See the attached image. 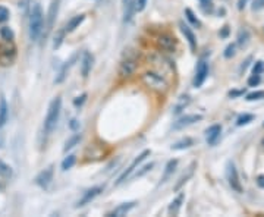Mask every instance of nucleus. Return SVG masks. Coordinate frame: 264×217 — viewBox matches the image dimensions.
I'll return each instance as SVG.
<instances>
[{
  "label": "nucleus",
  "mask_w": 264,
  "mask_h": 217,
  "mask_svg": "<svg viewBox=\"0 0 264 217\" xmlns=\"http://www.w3.org/2000/svg\"><path fill=\"white\" fill-rule=\"evenodd\" d=\"M27 15H28V36L33 41H37L44 34V27H46L44 12L38 3H31Z\"/></svg>",
  "instance_id": "nucleus-1"
},
{
  "label": "nucleus",
  "mask_w": 264,
  "mask_h": 217,
  "mask_svg": "<svg viewBox=\"0 0 264 217\" xmlns=\"http://www.w3.org/2000/svg\"><path fill=\"white\" fill-rule=\"evenodd\" d=\"M60 110H62V99L57 96V97H54L52 102H50L47 114H46V119H44L43 129H44L46 135H50L53 131L56 129V125H57L59 117H60Z\"/></svg>",
  "instance_id": "nucleus-2"
},
{
  "label": "nucleus",
  "mask_w": 264,
  "mask_h": 217,
  "mask_svg": "<svg viewBox=\"0 0 264 217\" xmlns=\"http://www.w3.org/2000/svg\"><path fill=\"white\" fill-rule=\"evenodd\" d=\"M16 60V46L13 41H0V66H12Z\"/></svg>",
  "instance_id": "nucleus-3"
},
{
  "label": "nucleus",
  "mask_w": 264,
  "mask_h": 217,
  "mask_svg": "<svg viewBox=\"0 0 264 217\" xmlns=\"http://www.w3.org/2000/svg\"><path fill=\"white\" fill-rule=\"evenodd\" d=\"M138 68V59H137V54H131V53H125V57L123 60L120 62L119 65V75L122 78H129L135 73Z\"/></svg>",
  "instance_id": "nucleus-4"
},
{
  "label": "nucleus",
  "mask_w": 264,
  "mask_h": 217,
  "mask_svg": "<svg viewBox=\"0 0 264 217\" xmlns=\"http://www.w3.org/2000/svg\"><path fill=\"white\" fill-rule=\"evenodd\" d=\"M226 179H227V182H229V185L233 191L242 192V185H241V181H239L238 170L232 162H229L226 166Z\"/></svg>",
  "instance_id": "nucleus-5"
},
{
  "label": "nucleus",
  "mask_w": 264,
  "mask_h": 217,
  "mask_svg": "<svg viewBox=\"0 0 264 217\" xmlns=\"http://www.w3.org/2000/svg\"><path fill=\"white\" fill-rule=\"evenodd\" d=\"M150 154H151V151H150V150H144V151H143V153H141V154H140V156H138V157H137L134 162L131 163V166H129V167H128V169H126V170H125V172H123V173H122L119 178H117V181H116V185H120V183H123V182H125V181H126L129 176H131V173H132V172H134V170H135V169H137V167H138L141 163L144 162V160H146V159H147Z\"/></svg>",
  "instance_id": "nucleus-6"
},
{
  "label": "nucleus",
  "mask_w": 264,
  "mask_h": 217,
  "mask_svg": "<svg viewBox=\"0 0 264 217\" xmlns=\"http://www.w3.org/2000/svg\"><path fill=\"white\" fill-rule=\"evenodd\" d=\"M143 81L146 82L147 87H150L153 90H157V91L166 90V87H167V84L164 82V79L160 75L154 73V72H146L143 75Z\"/></svg>",
  "instance_id": "nucleus-7"
},
{
  "label": "nucleus",
  "mask_w": 264,
  "mask_h": 217,
  "mask_svg": "<svg viewBox=\"0 0 264 217\" xmlns=\"http://www.w3.org/2000/svg\"><path fill=\"white\" fill-rule=\"evenodd\" d=\"M176 38L172 37L170 34H161L157 37V47L161 52H167L172 53L176 50Z\"/></svg>",
  "instance_id": "nucleus-8"
},
{
  "label": "nucleus",
  "mask_w": 264,
  "mask_h": 217,
  "mask_svg": "<svg viewBox=\"0 0 264 217\" xmlns=\"http://www.w3.org/2000/svg\"><path fill=\"white\" fill-rule=\"evenodd\" d=\"M59 7H60V0H52L50 1V6H49V12H47V19H46V33H44V37L52 31L53 25L56 22V18H57V13H59Z\"/></svg>",
  "instance_id": "nucleus-9"
},
{
  "label": "nucleus",
  "mask_w": 264,
  "mask_h": 217,
  "mask_svg": "<svg viewBox=\"0 0 264 217\" xmlns=\"http://www.w3.org/2000/svg\"><path fill=\"white\" fill-rule=\"evenodd\" d=\"M53 169H54L53 166H49V167H46L44 170H41V172L36 176V179H34L36 185H38L40 188H44V189H46V188L52 183L53 173H54Z\"/></svg>",
  "instance_id": "nucleus-10"
},
{
  "label": "nucleus",
  "mask_w": 264,
  "mask_h": 217,
  "mask_svg": "<svg viewBox=\"0 0 264 217\" xmlns=\"http://www.w3.org/2000/svg\"><path fill=\"white\" fill-rule=\"evenodd\" d=\"M209 76V65L207 62L204 60H200L198 66H197V71H195V78H194V87H201L204 84V81L207 79Z\"/></svg>",
  "instance_id": "nucleus-11"
},
{
  "label": "nucleus",
  "mask_w": 264,
  "mask_h": 217,
  "mask_svg": "<svg viewBox=\"0 0 264 217\" xmlns=\"http://www.w3.org/2000/svg\"><path fill=\"white\" fill-rule=\"evenodd\" d=\"M103 191H105V186H93V188L88 189V191L82 195V198L76 203V207H84V206L90 204V203H91L96 197H99Z\"/></svg>",
  "instance_id": "nucleus-12"
},
{
  "label": "nucleus",
  "mask_w": 264,
  "mask_h": 217,
  "mask_svg": "<svg viewBox=\"0 0 264 217\" xmlns=\"http://www.w3.org/2000/svg\"><path fill=\"white\" fill-rule=\"evenodd\" d=\"M137 12V0H122L123 22H131Z\"/></svg>",
  "instance_id": "nucleus-13"
},
{
  "label": "nucleus",
  "mask_w": 264,
  "mask_h": 217,
  "mask_svg": "<svg viewBox=\"0 0 264 217\" xmlns=\"http://www.w3.org/2000/svg\"><path fill=\"white\" fill-rule=\"evenodd\" d=\"M179 28H181V31H182V34H184V37H185V40H187L188 44H189V49H191L192 52H195V50H197V38H195L194 31L189 28V25H187V24H184V22L179 24Z\"/></svg>",
  "instance_id": "nucleus-14"
},
{
  "label": "nucleus",
  "mask_w": 264,
  "mask_h": 217,
  "mask_svg": "<svg viewBox=\"0 0 264 217\" xmlns=\"http://www.w3.org/2000/svg\"><path fill=\"white\" fill-rule=\"evenodd\" d=\"M135 201H129V203H123L120 206H117L116 209H113L110 213H107V217H122L126 216L134 207H135Z\"/></svg>",
  "instance_id": "nucleus-15"
},
{
  "label": "nucleus",
  "mask_w": 264,
  "mask_h": 217,
  "mask_svg": "<svg viewBox=\"0 0 264 217\" xmlns=\"http://www.w3.org/2000/svg\"><path fill=\"white\" fill-rule=\"evenodd\" d=\"M93 63H94V57L90 52H84L82 57H81V73L84 78L88 76V73L93 69Z\"/></svg>",
  "instance_id": "nucleus-16"
},
{
  "label": "nucleus",
  "mask_w": 264,
  "mask_h": 217,
  "mask_svg": "<svg viewBox=\"0 0 264 217\" xmlns=\"http://www.w3.org/2000/svg\"><path fill=\"white\" fill-rule=\"evenodd\" d=\"M201 119H203L201 114H187V116L181 117V119L173 125V129H182V128H185V126H189V125H192V123L201 120Z\"/></svg>",
  "instance_id": "nucleus-17"
},
{
  "label": "nucleus",
  "mask_w": 264,
  "mask_h": 217,
  "mask_svg": "<svg viewBox=\"0 0 264 217\" xmlns=\"http://www.w3.org/2000/svg\"><path fill=\"white\" fill-rule=\"evenodd\" d=\"M220 134H222V126L220 125H213L206 131V138H207L209 145H214L217 143V140L220 138Z\"/></svg>",
  "instance_id": "nucleus-18"
},
{
  "label": "nucleus",
  "mask_w": 264,
  "mask_h": 217,
  "mask_svg": "<svg viewBox=\"0 0 264 217\" xmlns=\"http://www.w3.org/2000/svg\"><path fill=\"white\" fill-rule=\"evenodd\" d=\"M76 60V56H72L68 62H65L63 63V66H62V69H60V72H59V75H57V78L54 79V82L56 84H60V82H63L65 79H66V76H68V73H69V69L72 68V65H74V62Z\"/></svg>",
  "instance_id": "nucleus-19"
},
{
  "label": "nucleus",
  "mask_w": 264,
  "mask_h": 217,
  "mask_svg": "<svg viewBox=\"0 0 264 217\" xmlns=\"http://www.w3.org/2000/svg\"><path fill=\"white\" fill-rule=\"evenodd\" d=\"M9 119V105L6 102V97L0 94V129L6 125Z\"/></svg>",
  "instance_id": "nucleus-20"
},
{
  "label": "nucleus",
  "mask_w": 264,
  "mask_h": 217,
  "mask_svg": "<svg viewBox=\"0 0 264 217\" xmlns=\"http://www.w3.org/2000/svg\"><path fill=\"white\" fill-rule=\"evenodd\" d=\"M184 200H185V194L184 192H181L172 203H170V206H169V209H167V213L170 215V216H176L178 213H179V210H181V207H182V203H184Z\"/></svg>",
  "instance_id": "nucleus-21"
},
{
  "label": "nucleus",
  "mask_w": 264,
  "mask_h": 217,
  "mask_svg": "<svg viewBox=\"0 0 264 217\" xmlns=\"http://www.w3.org/2000/svg\"><path fill=\"white\" fill-rule=\"evenodd\" d=\"M84 19H85V15L84 13H81V15H76V16H74V18H71L69 19V22L66 24V33H72V31H75L76 28H79V25L84 22Z\"/></svg>",
  "instance_id": "nucleus-22"
},
{
  "label": "nucleus",
  "mask_w": 264,
  "mask_h": 217,
  "mask_svg": "<svg viewBox=\"0 0 264 217\" xmlns=\"http://www.w3.org/2000/svg\"><path fill=\"white\" fill-rule=\"evenodd\" d=\"M189 103H191V97H189V96H181V97L178 99V103H176L175 108H173V113H175V114H179L182 110H185V108L189 106Z\"/></svg>",
  "instance_id": "nucleus-23"
},
{
  "label": "nucleus",
  "mask_w": 264,
  "mask_h": 217,
  "mask_svg": "<svg viewBox=\"0 0 264 217\" xmlns=\"http://www.w3.org/2000/svg\"><path fill=\"white\" fill-rule=\"evenodd\" d=\"M176 166H178V160L175 159V160H169L167 164H166V167H164V173H163V176H161V181H160V183H164L172 175H173V172H175V169H176Z\"/></svg>",
  "instance_id": "nucleus-24"
},
{
  "label": "nucleus",
  "mask_w": 264,
  "mask_h": 217,
  "mask_svg": "<svg viewBox=\"0 0 264 217\" xmlns=\"http://www.w3.org/2000/svg\"><path fill=\"white\" fill-rule=\"evenodd\" d=\"M81 140H82V137H81V134H74L71 138H68V141L65 143V147H63V151H69V150H72V148H75L79 143H81Z\"/></svg>",
  "instance_id": "nucleus-25"
},
{
  "label": "nucleus",
  "mask_w": 264,
  "mask_h": 217,
  "mask_svg": "<svg viewBox=\"0 0 264 217\" xmlns=\"http://www.w3.org/2000/svg\"><path fill=\"white\" fill-rule=\"evenodd\" d=\"M12 175H13L12 167H10L7 163L3 162V160L0 159V179H10Z\"/></svg>",
  "instance_id": "nucleus-26"
},
{
  "label": "nucleus",
  "mask_w": 264,
  "mask_h": 217,
  "mask_svg": "<svg viewBox=\"0 0 264 217\" xmlns=\"http://www.w3.org/2000/svg\"><path fill=\"white\" fill-rule=\"evenodd\" d=\"M65 34H66V28H65V27L60 28V30L54 34V40H53V49H54V50H57V49L62 46V43H63V40H65Z\"/></svg>",
  "instance_id": "nucleus-27"
},
{
  "label": "nucleus",
  "mask_w": 264,
  "mask_h": 217,
  "mask_svg": "<svg viewBox=\"0 0 264 217\" xmlns=\"http://www.w3.org/2000/svg\"><path fill=\"white\" fill-rule=\"evenodd\" d=\"M194 145V140L192 138H184L178 143H175L172 145V150H185V148H189Z\"/></svg>",
  "instance_id": "nucleus-28"
},
{
  "label": "nucleus",
  "mask_w": 264,
  "mask_h": 217,
  "mask_svg": "<svg viewBox=\"0 0 264 217\" xmlns=\"http://www.w3.org/2000/svg\"><path fill=\"white\" fill-rule=\"evenodd\" d=\"M0 40L4 41H13L15 40V33L10 27H1L0 28Z\"/></svg>",
  "instance_id": "nucleus-29"
},
{
  "label": "nucleus",
  "mask_w": 264,
  "mask_h": 217,
  "mask_svg": "<svg viewBox=\"0 0 264 217\" xmlns=\"http://www.w3.org/2000/svg\"><path fill=\"white\" fill-rule=\"evenodd\" d=\"M250 41V31L247 28H242L239 33H238V46L241 47H245Z\"/></svg>",
  "instance_id": "nucleus-30"
},
{
  "label": "nucleus",
  "mask_w": 264,
  "mask_h": 217,
  "mask_svg": "<svg viewBox=\"0 0 264 217\" xmlns=\"http://www.w3.org/2000/svg\"><path fill=\"white\" fill-rule=\"evenodd\" d=\"M254 120V114H251V113H244V114H241L238 119H236V125L238 126H244V125H248L250 122H253Z\"/></svg>",
  "instance_id": "nucleus-31"
},
{
  "label": "nucleus",
  "mask_w": 264,
  "mask_h": 217,
  "mask_svg": "<svg viewBox=\"0 0 264 217\" xmlns=\"http://www.w3.org/2000/svg\"><path fill=\"white\" fill-rule=\"evenodd\" d=\"M185 15H187V19L194 25V27H197V28H200L201 27V22H200V19L195 16V13L191 10V9H185Z\"/></svg>",
  "instance_id": "nucleus-32"
},
{
  "label": "nucleus",
  "mask_w": 264,
  "mask_h": 217,
  "mask_svg": "<svg viewBox=\"0 0 264 217\" xmlns=\"http://www.w3.org/2000/svg\"><path fill=\"white\" fill-rule=\"evenodd\" d=\"M194 167H195V163H192V164H191V167H189V170H188V173H187V175H184V176L179 179V182H178V183H176V186H175V189H176V191H178V189H179V188H181L185 182H188V179H189V178L192 176V173H194Z\"/></svg>",
  "instance_id": "nucleus-33"
},
{
  "label": "nucleus",
  "mask_w": 264,
  "mask_h": 217,
  "mask_svg": "<svg viewBox=\"0 0 264 217\" xmlns=\"http://www.w3.org/2000/svg\"><path fill=\"white\" fill-rule=\"evenodd\" d=\"M75 163H76V157H75L74 154H71V156L65 157V160L62 162V170H63V172H66V170L72 169Z\"/></svg>",
  "instance_id": "nucleus-34"
},
{
  "label": "nucleus",
  "mask_w": 264,
  "mask_h": 217,
  "mask_svg": "<svg viewBox=\"0 0 264 217\" xmlns=\"http://www.w3.org/2000/svg\"><path fill=\"white\" fill-rule=\"evenodd\" d=\"M264 99V91H253L247 96V102H256V100H262Z\"/></svg>",
  "instance_id": "nucleus-35"
},
{
  "label": "nucleus",
  "mask_w": 264,
  "mask_h": 217,
  "mask_svg": "<svg viewBox=\"0 0 264 217\" xmlns=\"http://www.w3.org/2000/svg\"><path fill=\"white\" fill-rule=\"evenodd\" d=\"M10 16V12L6 6H0V24L6 22Z\"/></svg>",
  "instance_id": "nucleus-36"
},
{
  "label": "nucleus",
  "mask_w": 264,
  "mask_h": 217,
  "mask_svg": "<svg viewBox=\"0 0 264 217\" xmlns=\"http://www.w3.org/2000/svg\"><path fill=\"white\" fill-rule=\"evenodd\" d=\"M235 44H229L227 47H226V50H225V57L226 59H230V57H233L235 56Z\"/></svg>",
  "instance_id": "nucleus-37"
},
{
  "label": "nucleus",
  "mask_w": 264,
  "mask_h": 217,
  "mask_svg": "<svg viewBox=\"0 0 264 217\" xmlns=\"http://www.w3.org/2000/svg\"><path fill=\"white\" fill-rule=\"evenodd\" d=\"M264 69V63L260 60V62H257L256 65H254V68H253V73L254 75H260L262 72H263Z\"/></svg>",
  "instance_id": "nucleus-38"
},
{
  "label": "nucleus",
  "mask_w": 264,
  "mask_h": 217,
  "mask_svg": "<svg viewBox=\"0 0 264 217\" xmlns=\"http://www.w3.org/2000/svg\"><path fill=\"white\" fill-rule=\"evenodd\" d=\"M260 84V75H254L253 73V76L248 79V85L250 87H256V85H259Z\"/></svg>",
  "instance_id": "nucleus-39"
},
{
  "label": "nucleus",
  "mask_w": 264,
  "mask_h": 217,
  "mask_svg": "<svg viewBox=\"0 0 264 217\" xmlns=\"http://www.w3.org/2000/svg\"><path fill=\"white\" fill-rule=\"evenodd\" d=\"M251 7H253L254 12H256V10H262V9H264V0H254Z\"/></svg>",
  "instance_id": "nucleus-40"
},
{
  "label": "nucleus",
  "mask_w": 264,
  "mask_h": 217,
  "mask_svg": "<svg viewBox=\"0 0 264 217\" xmlns=\"http://www.w3.org/2000/svg\"><path fill=\"white\" fill-rule=\"evenodd\" d=\"M153 166H154V163H150V164H147V166H144V167H143V170H141V172H138V173H137L135 176H137V178H138V176H143L144 173H147V172H150Z\"/></svg>",
  "instance_id": "nucleus-41"
},
{
  "label": "nucleus",
  "mask_w": 264,
  "mask_h": 217,
  "mask_svg": "<svg viewBox=\"0 0 264 217\" xmlns=\"http://www.w3.org/2000/svg\"><path fill=\"white\" fill-rule=\"evenodd\" d=\"M85 99H87V94H82L81 97H76L75 100H74V105L78 108V106H82V103L85 102Z\"/></svg>",
  "instance_id": "nucleus-42"
},
{
  "label": "nucleus",
  "mask_w": 264,
  "mask_h": 217,
  "mask_svg": "<svg viewBox=\"0 0 264 217\" xmlns=\"http://www.w3.org/2000/svg\"><path fill=\"white\" fill-rule=\"evenodd\" d=\"M146 4H147V0H137V10L143 12L146 9Z\"/></svg>",
  "instance_id": "nucleus-43"
},
{
  "label": "nucleus",
  "mask_w": 264,
  "mask_h": 217,
  "mask_svg": "<svg viewBox=\"0 0 264 217\" xmlns=\"http://www.w3.org/2000/svg\"><path fill=\"white\" fill-rule=\"evenodd\" d=\"M257 185H259L260 188H264V176H259V179H257Z\"/></svg>",
  "instance_id": "nucleus-44"
},
{
  "label": "nucleus",
  "mask_w": 264,
  "mask_h": 217,
  "mask_svg": "<svg viewBox=\"0 0 264 217\" xmlns=\"http://www.w3.org/2000/svg\"><path fill=\"white\" fill-rule=\"evenodd\" d=\"M248 0H239V3H238V9L239 10H242L244 7H245V3H247Z\"/></svg>",
  "instance_id": "nucleus-45"
},
{
  "label": "nucleus",
  "mask_w": 264,
  "mask_h": 217,
  "mask_svg": "<svg viewBox=\"0 0 264 217\" xmlns=\"http://www.w3.org/2000/svg\"><path fill=\"white\" fill-rule=\"evenodd\" d=\"M227 33H229V30H227V27H225L220 36H222V37H226V36H227Z\"/></svg>",
  "instance_id": "nucleus-46"
},
{
  "label": "nucleus",
  "mask_w": 264,
  "mask_h": 217,
  "mask_svg": "<svg viewBox=\"0 0 264 217\" xmlns=\"http://www.w3.org/2000/svg\"><path fill=\"white\" fill-rule=\"evenodd\" d=\"M200 3H201L203 6H207V4H211V0H200Z\"/></svg>",
  "instance_id": "nucleus-47"
},
{
  "label": "nucleus",
  "mask_w": 264,
  "mask_h": 217,
  "mask_svg": "<svg viewBox=\"0 0 264 217\" xmlns=\"http://www.w3.org/2000/svg\"><path fill=\"white\" fill-rule=\"evenodd\" d=\"M3 144H4V138H3V135H1V132H0V148L3 147Z\"/></svg>",
  "instance_id": "nucleus-48"
},
{
  "label": "nucleus",
  "mask_w": 264,
  "mask_h": 217,
  "mask_svg": "<svg viewBox=\"0 0 264 217\" xmlns=\"http://www.w3.org/2000/svg\"><path fill=\"white\" fill-rule=\"evenodd\" d=\"M76 126H78V123H76V120H72V123H71V128H72V129H75Z\"/></svg>",
  "instance_id": "nucleus-49"
},
{
  "label": "nucleus",
  "mask_w": 264,
  "mask_h": 217,
  "mask_svg": "<svg viewBox=\"0 0 264 217\" xmlns=\"http://www.w3.org/2000/svg\"><path fill=\"white\" fill-rule=\"evenodd\" d=\"M3 188H4V185H3V183H1V181H0V191H1Z\"/></svg>",
  "instance_id": "nucleus-50"
},
{
  "label": "nucleus",
  "mask_w": 264,
  "mask_h": 217,
  "mask_svg": "<svg viewBox=\"0 0 264 217\" xmlns=\"http://www.w3.org/2000/svg\"><path fill=\"white\" fill-rule=\"evenodd\" d=\"M263 126H264V123H263Z\"/></svg>",
  "instance_id": "nucleus-51"
}]
</instances>
